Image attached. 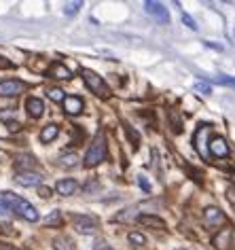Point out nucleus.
<instances>
[{
    "instance_id": "f257e3e1",
    "label": "nucleus",
    "mask_w": 235,
    "mask_h": 250,
    "mask_svg": "<svg viewBox=\"0 0 235 250\" xmlns=\"http://www.w3.org/2000/svg\"><path fill=\"white\" fill-rule=\"evenodd\" d=\"M2 202L7 204L9 210L15 212L17 216L26 218V221H30V223H36V221H39V212H36L34 206L30 204V202H26V199H21L20 195H15V193L4 191V193H2Z\"/></svg>"
},
{
    "instance_id": "f03ea898",
    "label": "nucleus",
    "mask_w": 235,
    "mask_h": 250,
    "mask_svg": "<svg viewBox=\"0 0 235 250\" xmlns=\"http://www.w3.org/2000/svg\"><path fill=\"white\" fill-rule=\"evenodd\" d=\"M104 159H106V136L100 132L94 138V142H91L87 155H85V167H96Z\"/></svg>"
},
{
    "instance_id": "7ed1b4c3",
    "label": "nucleus",
    "mask_w": 235,
    "mask_h": 250,
    "mask_svg": "<svg viewBox=\"0 0 235 250\" xmlns=\"http://www.w3.org/2000/svg\"><path fill=\"white\" fill-rule=\"evenodd\" d=\"M81 77L85 81V85L91 89V93H96L98 98H102V100H106L110 98V87L106 85V81H104L100 74H96L94 70H89V68H83L81 70Z\"/></svg>"
},
{
    "instance_id": "20e7f679",
    "label": "nucleus",
    "mask_w": 235,
    "mask_h": 250,
    "mask_svg": "<svg viewBox=\"0 0 235 250\" xmlns=\"http://www.w3.org/2000/svg\"><path fill=\"white\" fill-rule=\"evenodd\" d=\"M72 225H74V229H77L78 233H83V235L96 233L98 227H100L98 218L96 216H89V214H74L72 216Z\"/></svg>"
},
{
    "instance_id": "39448f33",
    "label": "nucleus",
    "mask_w": 235,
    "mask_h": 250,
    "mask_svg": "<svg viewBox=\"0 0 235 250\" xmlns=\"http://www.w3.org/2000/svg\"><path fill=\"white\" fill-rule=\"evenodd\" d=\"M23 91H26V83H21V81H17V79L0 81V96L2 98H15Z\"/></svg>"
},
{
    "instance_id": "423d86ee",
    "label": "nucleus",
    "mask_w": 235,
    "mask_h": 250,
    "mask_svg": "<svg viewBox=\"0 0 235 250\" xmlns=\"http://www.w3.org/2000/svg\"><path fill=\"white\" fill-rule=\"evenodd\" d=\"M225 214H222L220 208H214V206H210V208L203 210V225H206L208 229H216L220 227V225H225Z\"/></svg>"
},
{
    "instance_id": "0eeeda50",
    "label": "nucleus",
    "mask_w": 235,
    "mask_h": 250,
    "mask_svg": "<svg viewBox=\"0 0 235 250\" xmlns=\"http://www.w3.org/2000/svg\"><path fill=\"white\" fill-rule=\"evenodd\" d=\"M144 9H146V13L155 17L159 23H170V13H168V9L163 7L161 2H155V0H146L144 2Z\"/></svg>"
},
{
    "instance_id": "6e6552de",
    "label": "nucleus",
    "mask_w": 235,
    "mask_h": 250,
    "mask_svg": "<svg viewBox=\"0 0 235 250\" xmlns=\"http://www.w3.org/2000/svg\"><path fill=\"white\" fill-rule=\"evenodd\" d=\"M208 146H210V155H212V157H229V153H231L227 140L220 138V136H214Z\"/></svg>"
},
{
    "instance_id": "1a4fd4ad",
    "label": "nucleus",
    "mask_w": 235,
    "mask_h": 250,
    "mask_svg": "<svg viewBox=\"0 0 235 250\" xmlns=\"http://www.w3.org/2000/svg\"><path fill=\"white\" fill-rule=\"evenodd\" d=\"M15 183L21 185V187H40L42 176L36 174V172H20L15 176Z\"/></svg>"
},
{
    "instance_id": "9d476101",
    "label": "nucleus",
    "mask_w": 235,
    "mask_h": 250,
    "mask_svg": "<svg viewBox=\"0 0 235 250\" xmlns=\"http://www.w3.org/2000/svg\"><path fill=\"white\" fill-rule=\"evenodd\" d=\"M64 110H66V115H81L83 112V98H78V96H66V100L64 102Z\"/></svg>"
},
{
    "instance_id": "9b49d317",
    "label": "nucleus",
    "mask_w": 235,
    "mask_h": 250,
    "mask_svg": "<svg viewBox=\"0 0 235 250\" xmlns=\"http://www.w3.org/2000/svg\"><path fill=\"white\" fill-rule=\"evenodd\" d=\"M214 246L218 250H231V246H233V231L231 229L218 231V235L214 237Z\"/></svg>"
},
{
    "instance_id": "f8f14e48",
    "label": "nucleus",
    "mask_w": 235,
    "mask_h": 250,
    "mask_svg": "<svg viewBox=\"0 0 235 250\" xmlns=\"http://www.w3.org/2000/svg\"><path fill=\"white\" fill-rule=\"evenodd\" d=\"M47 74L51 79H59V81H68V79H72V72L68 70V68L61 64V62H53L51 66H49V70Z\"/></svg>"
},
{
    "instance_id": "ddd939ff",
    "label": "nucleus",
    "mask_w": 235,
    "mask_h": 250,
    "mask_svg": "<svg viewBox=\"0 0 235 250\" xmlns=\"http://www.w3.org/2000/svg\"><path fill=\"white\" fill-rule=\"evenodd\" d=\"M77 189H78V185H77V180L74 178H61V180H58V185H55V191H58L59 195H64V197L74 195Z\"/></svg>"
},
{
    "instance_id": "4468645a",
    "label": "nucleus",
    "mask_w": 235,
    "mask_h": 250,
    "mask_svg": "<svg viewBox=\"0 0 235 250\" xmlns=\"http://www.w3.org/2000/svg\"><path fill=\"white\" fill-rule=\"evenodd\" d=\"M26 110L32 119H40L42 115H45V104H42V100H39V98H28Z\"/></svg>"
},
{
    "instance_id": "2eb2a0df",
    "label": "nucleus",
    "mask_w": 235,
    "mask_h": 250,
    "mask_svg": "<svg viewBox=\"0 0 235 250\" xmlns=\"http://www.w3.org/2000/svg\"><path fill=\"white\" fill-rule=\"evenodd\" d=\"M138 223L140 225H144V227H153V229H165V221L163 218H159V216H155V214H140L138 216Z\"/></svg>"
},
{
    "instance_id": "dca6fc26",
    "label": "nucleus",
    "mask_w": 235,
    "mask_h": 250,
    "mask_svg": "<svg viewBox=\"0 0 235 250\" xmlns=\"http://www.w3.org/2000/svg\"><path fill=\"white\" fill-rule=\"evenodd\" d=\"M15 167L23 172H32V167H36V159L32 155H17L15 157Z\"/></svg>"
},
{
    "instance_id": "f3484780",
    "label": "nucleus",
    "mask_w": 235,
    "mask_h": 250,
    "mask_svg": "<svg viewBox=\"0 0 235 250\" xmlns=\"http://www.w3.org/2000/svg\"><path fill=\"white\" fill-rule=\"evenodd\" d=\"M58 134H59V127L55 123H49V125H45V127L40 129V142H45V145H49V142H53L55 138H58Z\"/></svg>"
},
{
    "instance_id": "a211bd4d",
    "label": "nucleus",
    "mask_w": 235,
    "mask_h": 250,
    "mask_svg": "<svg viewBox=\"0 0 235 250\" xmlns=\"http://www.w3.org/2000/svg\"><path fill=\"white\" fill-rule=\"evenodd\" d=\"M53 248L55 250H74V242L66 235H58L53 240Z\"/></svg>"
},
{
    "instance_id": "6ab92c4d",
    "label": "nucleus",
    "mask_w": 235,
    "mask_h": 250,
    "mask_svg": "<svg viewBox=\"0 0 235 250\" xmlns=\"http://www.w3.org/2000/svg\"><path fill=\"white\" fill-rule=\"evenodd\" d=\"M59 166H61V167H68V170H70V167H77V166H78V157H77V155H74V153L61 155Z\"/></svg>"
},
{
    "instance_id": "aec40b11",
    "label": "nucleus",
    "mask_w": 235,
    "mask_h": 250,
    "mask_svg": "<svg viewBox=\"0 0 235 250\" xmlns=\"http://www.w3.org/2000/svg\"><path fill=\"white\" fill-rule=\"evenodd\" d=\"M45 225H47V227H59V225H61V212L53 210L51 214L45 218Z\"/></svg>"
},
{
    "instance_id": "412c9836",
    "label": "nucleus",
    "mask_w": 235,
    "mask_h": 250,
    "mask_svg": "<svg viewBox=\"0 0 235 250\" xmlns=\"http://www.w3.org/2000/svg\"><path fill=\"white\" fill-rule=\"evenodd\" d=\"M129 242H132L134 246H144L146 237L142 235V233H138V231H132V233H129Z\"/></svg>"
},
{
    "instance_id": "4be33fe9",
    "label": "nucleus",
    "mask_w": 235,
    "mask_h": 250,
    "mask_svg": "<svg viewBox=\"0 0 235 250\" xmlns=\"http://www.w3.org/2000/svg\"><path fill=\"white\" fill-rule=\"evenodd\" d=\"M47 93H49V98H51L53 102H64V100H66L64 91H61V89H58V87H53V89H49Z\"/></svg>"
},
{
    "instance_id": "5701e85b",
    "label": "nucleus",
    "mask_w": 235,
    "mask_h": 250,
    "mask_svg": "<svg viewBox=\"0 0 235 250\" xmlns=\"http://www.w3.org/2000/svg\"><path fill=\"white\" fill-rule=\"evenodd\" d=\"M83 7V2L78 0V2H68L66 7H64V13L66 15H74V13H78V9Z\"/></svg>"
},
{
    "instance_id": "b1692460",
    "label": "nucleus",
    "mask_w": 235,
    "mask_h": 250,
    "mask_svg": "<svg viewBox=\"0 0 235 250\" xmlns=\"http://www.w3.org/2000/svg\"><path fill=\"white\" fill-rule=\"evenodd\" d=\"M216 81H218L220 85H227V87H233V89H235V79H233V77H227V74H218V77H216Z\"/></svg>"
},
{
    "instance_id": "393cba45",
    "label": "nucleus",
    "mask_w": 235,
    "mask_h": 250,
    "mask_svg": "<svg viewBox=\"0 0 235 250\" xmlns=\"http://www.w3.org/2000/svg\"><path fill=\"white\" fill-rule=\"evenodd\" d=\"M195 91H201V93H212V87H210V83H206V81H197L195 83Z\"/></svg>"
},
{
    "instance_id": "a878e982",
    "label": "nucleus",
    "mask_w": 235,
    "mask_h": 250,
    "mask_svg": "<svg viewBox=\"0 0 235 250\" xmlns=\"http://www.w3.org/2000/svg\"><path fill=\"white\" fill-rule=\"evenodd\" d=\"M182 23H184V26H189L191 30H197L195 20H193V17H191L189 13H184V11H182Z\"/></svg>"
},
{
    "instance_id": "bb28decb",
    "label": "nucleus",
    "mask_w": 235,
    "mask_h": 250,
    "mask_svg": "<svg viewBox=\"0 0 235 250\" xmlns=\"http://www.w3.org/2000/svg\"><path fill=\"white\" fill-rule=\"evenodd\" d=\"M125 132H127V136H129V140H132V142H134V146H136V145H138V142H140V136H138V134H136V132H134V129H132V127H129V125H125Z\"/></svg>"
},
{
    "instance_id": "cd10ccee",
    "label": "nucleus",
    "mask_w": 235,
    "mask_h": 250,
    "mask_svg": "<svg viewBox=\"0 0 235 250\" xmlns=\"http://www.w3.org/2000/svg\"><path fill=\"white\" fill-rule=\"evenodd\" d=\"M39 195L42 197V199H49V197H51V189H49V187H39Z\"/></svg>"
},
{
    "instance_id": "c85d7f7f",
    "label": "nucleus",
    "mask_w": 235,
    "mask_h": 250,
    "mask_svg": "<svg viewBox=\"0 0 235 250\" xmlns=\"http://www.w3.org/2000/svg\"><path fill=\"white\" fill-rule=\"evenodd\" d=\"M138 183H140V187H142V189H144L146 193H148V191H151V185H148V183H146V178H144V176H138Z\"/></svg>"
},
{
    "instance_id": "c756f323",
    "label": "nucleus",
    "mask_w": 235,
    "mask_h": 250,
    "mask_svg": "<svg viewBox=\"0 0 235 250\" xmlns=\"http://www.w3.org/2000/svg\"><path fill=\"white\" fill-rule=\"evenodd\" d=\"M227 199L231 204H235V187H229V189H227Z\"/></svg>"
},
{
    "instance_id": "7c9ffc66",
    "label": "nucleus",
    "mask_w": 235,
    "mask_h": 250,
    "mask_svg": "<svg viewBox=\"0 0 235 250\" xmlns=\"http://www.w3.org/2000/svg\"><path fill=\"white\" fill-rule=\"evenodd\" d=\"M11 229L13 227H11L9 223H0V233H11Z\"/></svg>"
},
{
    "instance_id": "2f4dec72",
    "label": "nucleus",
    "mask_w": 235,
    "mask_h": 250,
    "mask_svg": "<svg viewBox=\"0 0 235 250\" xmlns=\"http://www.w3.org/2000/svg\"><path fill=\"white\" fill-rule=\"evenodd\" d=\"M9 129H11V132H20V129H21V125L17 123V121H11V123H9Z\"/></svg>"
},
{
    "instance_id": "473e14b6",
    "label": "nucleus",
    "mask_w": 235,
    "mask_h": 250,
    "mask_svg": "<svg viewBox=\"0 0 235 250\" xmlns=\"http://www.w3.org/2000/svg\"><path fill=\"white\" fill-rule=\"evenodd\" d=\"M7 212H11V210H9V206L2 202V197H0V214H7Z\"/></svg>"
},
{
    "instance_id": "72a5a7b5",
    "label": "nucleus",
    "mask_w": 235,
    "mask_h": 250,
    "mask_svg": "<svg viewBox=\"0 0 235 250\" xmlns=\"http://www.w3.org/2000/svg\"><path fill=\"white\" fill-rule=\"evenodd\" d=\"M0 68H13V62H7L4 58H0Z\"/></svg>"
},
{
    "instance_id": "f704fd0d",
    "label": "nucleus",
    "mask_w": 235,
    "mask_h": 250,
    "mask_svg": "<svg viewBox=\"0 0 235 250\" xmlns=\"http://www.w3.org/2000/svg\"><path fill=\"white\" fill-rule=\"evenodd\" d=\"M96 250H110V246H108L106 242H98L96 244Z\"/></svg>"
},
{
    "instance_id": "c9c22d12",
    "label": "nucleus",
    "mask_w": 235,
    "mask_h": 250,
    "mask_svg": "<svg viewBox=\"0 0 235 250\" xmlns=\"http://www.w3.org/2000/svg\"><path fill=\"white\" fill-rule=\"evenodd\" d=\"M91 189H98V183H96V180H89V183L85 185V191H91Z\"/></svg>"
},
{
    "instance_id": "e433bc0d",
    "label": "nucleus",
    "mask_w": 235,
    "mask_h": 250,
    "mask_svg": "<svg viewBox=\"0 0 235 250\" xmlns=\"http://www.w3.org/2000/svg\"><path fill=\"white\" fill-rule=\"evenodd\" d=\"M0 250H15V248H11V246H4V244H0Z\"/></svg>"
},
{
    "instance_id": "4c0bfd02",
    "label": "nucleus",
    "mask_w": 235,
    "mask_h": 250,
    "mask_svg": "<svg viewBox=\"0 0 235 250\" xmlns=\"http://www.w3.org/2000/svg\"><path fill=\"white\" fill-rule=\"evenodd\" d=\"M233 39H235V32H233Z\"/></svg>"
},
{
    "instance_id": "58836bf2",
    "label": "nucleus",
    "mask_w": 235,
    "mask_h": 250,
    "mask_svg": "<svg viewBox=\"0 0 235 250\" xmlns=\"http://www.w3.org/2000/svg\"><path fill=\"white\" fill-rule=\"evenodd\" d=\"M26 250H30V248H26Z\"/></svg>"
}]
</instances>
